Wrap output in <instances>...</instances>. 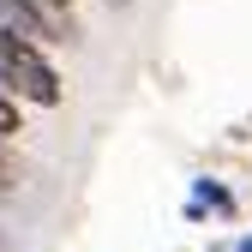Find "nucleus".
<instances>
[{
  "mask_svg": "<svg viewBox=\"0 0 252 252\" xmlns=\"http://www.w3.org/2000/svg\"><path fill=\"white\" fill-rule=\"evenodd\" d=\"M234 210L240 204H234V192H228L222 180H210V174L192 180V192H186V222H204V216H222V222H228Z\"/></svg>",
  "mask_w": 252,
  "mask_h": 252,
  "instance_id": "2",
  "label": "nucleus"
},
{
  "mask_svg": "<svg viewBox=\"0 0 252 252\" xmlns=\"http://www.w3.org/2000/svg\"><path fill=\"white\" fill-rule=\"evenodd\" d=\"M234 252H252V234H240V246H234Z\"/></svg>",
  "mask_w": 252,
  "mask_h": 252,
  "instance_id": "6",
  "label": "nucleus"
},
{
  "mask_svg": "<svg viewBox=\"0 0 252 252\" xmlns=\"http://www.w3.org/2000/svg\"><path fill=\"white\" fill-rule=\"evenodd\" d=\"M0 90L24 108H60L66 102V84L48 66V54L36 36H18V30H0Z\"/></svg>",
  "mask_w": 252,
  "mask_h": 252,
  "instance_id": "1",
  "label": "nucleus"
},
{
  "mask_svg": "<svg viewBox=\"0 0 252 252\" xmlns=\"http://www.w3.org/2000/svg\"><path fill=\"white\" fill-rule=\"evenodd\" d=\"M48 6H54V12H72V0H48Z\"/></svg>",
  "mask_w": 252,
  "mask_h": 252,
  "instance_id": "5",
  "label": "nucleus"
},
{
  "mask_svg": "<svg viewBox=\"0 0 252 252\" xmlns=\"http://www.w3.org/2000/svg\"><path fill=\"white\" fill-rule=\"evenodd\" d=\"M24 132V102H12L6 90H0V144H12Z\"/></svg>",
  "mask_w": 252,
  "mask_h": 252,
  "instance_id": "3",
  "label": "nucleus"
},
{
  "mask_svg": "<svg viewBox=\"0 0 252 252\" xmlns=\"http://www.w3.org/2000/svg\"><path fill=\"white\" fill-rule=\"evenodd\" d=\"M0 192H12V156H6V144H0Z\"/></svg>",
  "mask_w": 252,
  "mask_h": 252,
  "instance_id": "4",
  "label": "nucleus"
}]
</instances>
